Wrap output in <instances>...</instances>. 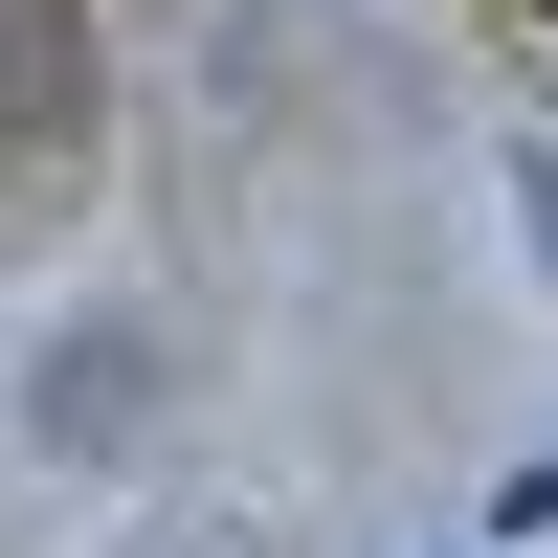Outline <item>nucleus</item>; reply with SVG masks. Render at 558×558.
<instances>
[{"label": "nucleus", "instance_id": "1", "mask_svg": "<svg viewBox=\"0 0 558 558\" xmlns=\"http://www.w3.org/2000/svg\"><path fill=\"white\" fill-rule=\"evenodd\" d=\"M514 536H558V447H536V470H514Z\"/></svg>", "mask_w": 558, "mask_h": 558}, {"label": "nucleus", "instance_id": "2", "mask_svg": "<svg viewBox=\"0 0 558 558\" xmlns=\"http://www.w3.org/2000/svg\"><path fill=\"white\" fill-rule=\"evenodd\" d=\"M536 246H558V157H536Z\"/></svg>", "mask_w": 558, "mask_h": 558}, {"label": "nucleus", "instance_id": "3", "mask_svg": "<svg viewBox=\"0 0 558 558\" xmlns=\"http://www.w3.org/2000/svg\"><path fill=\"white\" fill-rule=\"evenodd\" d=\"M536 23H558V0H536Z\"/></svg>", "mask_w": 558, "mask_h": 558}]
</instances>
